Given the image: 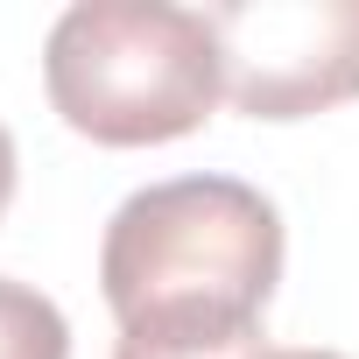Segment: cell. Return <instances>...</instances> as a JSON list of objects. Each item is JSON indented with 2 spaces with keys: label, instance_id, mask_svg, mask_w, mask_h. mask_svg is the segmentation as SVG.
Here are the masks:
<instances>
[{
  "label": "cell",
  "instance_id": "4",
  "mask_svg": "<svg viewBox=\"0 0 359 359\" xmlns=\"http://www.w3.org/2000/svg\"><path fill=\"white\" fill-rule=\"evenodd\" d=\"M0 359H71L64 310L15 275H0Z\"/></svg>",
  "mask_w": 359,
  "mask_h": 359
},
{
  "label": "cell",
  "instance_id": "6",
  "mask_svg": "<svg viewBox=\"0 0 359 359\" xmlns=\"http://www.w3.org/2000/svg\"><path fill=\"white\" fill-rule=\"evenodd\" d=\"M8 198H15V134L0 127V212H8Z\"/></svg>",
  "mask_w": 359,
  "mask_h": 359
},
{
  "label": "cell",
  "instance_id": "2",
  "mask_svg": "<svg viewBox=\"0 0 359 359\" xmlns=\"http://www.w3.org/2000/svg\"><path fill=\"white\" fill-rule=\"evenodd\" d=\"M43 85L64 127L99 148L184 141L226 92L205 8H169V0L64 8L43 43Z\"/></svg>",
  "mask_w": 359,
  "mask_h": 359
},
{
  "label": "cell",
  "instance_id": "1",
  "mask_svg": "<svg viewBox=\"0 0 359 359\" xmlns=\"http://www.w3.org/2000/svg\"><path fill=\"white\" fill-rule=\"evenodd\" d=\"M282 282V212L240 176H169L134 191L99 240V289L120 338H254Z\"/></svg>",
  "mask_w": 359,
  "mask_h": 359
},
{
  "label": "cell",
  "instance_id": "3",
  "mask_svg": "<svg viewBox=\"0 0 359 359\" xmlns=\"http://www.w3.org/2000/svg\"><path fill=\"white\" fill-rule=\"evenodd\" d=\"M205 29L247 120H310L359 99V0H219Z\"/></svg>",
  "mask_w": 359,
  "mask_h": 359
},
{
  "label": "cell",
  "instance_id": "5",
  "mask_svg": "<svg viewBox=\"0 0 359 359\" xmlns=\"http://www.w3.org/2000/svg\"><path fill=\"white\" fill-rule=\"evenodd\" d=\"M113 359H345V352H310V345H268L261 331L254 338H226V345H141V338H120Z\"/></svg>",
  "mask_w": 359,
  "mask_h": 359
}]
</instances>
